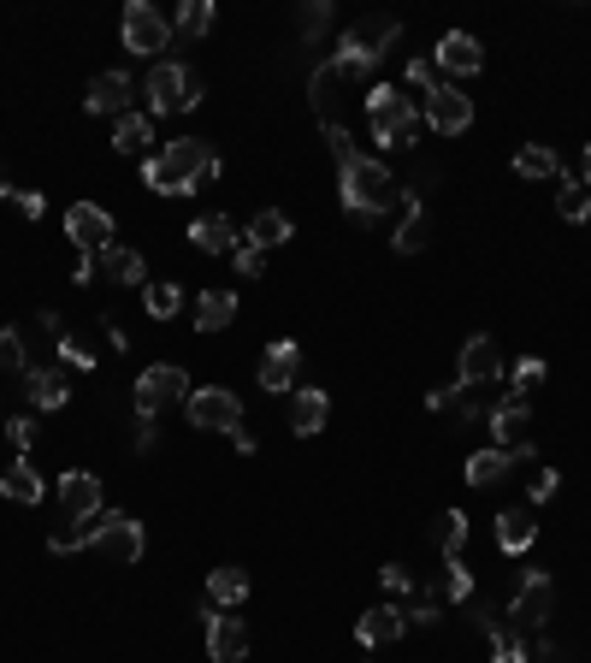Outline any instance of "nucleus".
Masks as SVG:
<instances>
[{
  "label": "nucleus",
  "instance_id": "1",
  "mask_svg": "<svg viewBox=\"0 0 591 663\" xmlns=\"http://www.w3.org/2000/svg\"><path fill=\"white\" fill-rule=\"evenodd\" d=\"M219 173L225 166L201 137H178V143H166L160 155L143 160V184L160 196H189V190H201V184H214Z\"/></svg>",
  "mask_w": 591,
  "mask_h": 663
},
{
  "label": "nucleus",
  "instance_id": "2",
  "mask_svg": "<svg viewBox=\"0 0 591 663\" xmlns=\"http://www.w3.org/2000/svg\"><path fill=\"white\" fill-rule=\"evenodd\" d=\"M338 196L355 219H379V214H391V201H403V184L391 178L385 160H373V155L355 148V155L338 160Z\"/></svg>",
  "mask_w": 591,
  "mask_h": 663
},
{
  "label": "nucleus",
  "instance_id": "3",
  "mask_svg": "<svg viewBox=\"0 0 591 663\" xmlns=\"http://www.w3.org/2000/svg\"><path fill=\"white\" fill-rule=\"evenodd\" d=\"M143 521L125 516V509H107V516H95L90 527H77V533H54L48 539V551H60V557H72V551H101V557H113V563H136L143 557Z\"/></svg>",
  "mask_w": 591,
  "mask_h": 663
},
{
  "label": "nucleus",
  "instance_id": "4",
  "mask_svg": "<svg viewBox=\"0 0 591 663\" xmlns=\"http://www.w3.org/2000/svg\"><path fill=\"white\" fill-rule=\"evenodd\" d=\"M143 95H148V118H172V113H189L201 101V77L189 72V65H178V60H160L148 72Z\"/></svg>",
  "mask_w": 591,
  "mask_h": 663
},
{
  "label": "nucleus",
  "instance_id": "5",
  "mask_svg": "<svg viewBox=\"0 0 591 663\" xmlns=\"http://www.w3.org/2000/svg\"><path fill=\"white\" fill-rule=\"evenodd\" d=\"M367 118H373V137L396 148V143H414V131H421V113H414V101L403 90H391V83H373L367 90Z\"/></svg>",
  "mask_w": 591,
  "mask_h": 663
},
{
  "label": "nucleus",
  "instance_id": "6",
  "mask_svg": "<svg viewBox=\"0 0 591 663\" xmlns=\"http://www.w3.org/2000/svg\"><path fill=\"white\" fill-rule=\"evenodd\" d=\"M550 604H556V587H550V574L545 569H527L520 574V587H515V599H509V628L515 634H538V628L550 622Z\"/></svg>",
  "mask_w": 591,
  "mask_h": 663
},
{
  "label": "nucleus",
  "instance_id": "7",
  "mask_svg": "<svg viewBox=\"0 0 591 663\" xmlns=\"http://www.w3.org/2000/svg\"><path fill=\"white\" fill-rule=\"evenodd\" d=\"M166 403H189V373L178 362H154L143 367V380H136V415H160Z\"/></svg>",
  "mask_w": 591,
  "mask_h": 663
},
{
  "label": "nucleus",
  "instance_id": "8",
  "mask_svg": "<svg viewBox=\"0 0 591 663\" xmlns=\"http://www.w3.org/2000/svg\"><path fill=\"white\" fill-rule=\"evenodd\" d=\"M118 37H125L131 54L154 60L160 48H172V19H166V12H154L148 0H131V7H125V19H118Z\"/></svg>",
  "mask_w": 591,
  "mask_h": 663
},
{
  "label": "nucleus",
  "instance_id": "9",
  "mask_svg": "<svg viewBox=\"0 0 591 663\" xmlns=\"http://www.w3.org/2000/svg\"><path fill=\"white\" fill-rule=\"evenodd\" d=\"M189 427H207V433H237L242 427V403H237V391H225V385H201V391H189Z\"/></svg>",
  "mask_w": 591,
  "mask_h": 663
},
{
  "label": "nucleus",
  "instance_id": "10",
  "mask_svg": "<svg viewBox=\"0 0 591 663\" xmlns=\"http://www.w3.org/2000/svg\"><path fill=\"white\" fill-rule=\"evenodd\" d=\"M65 237L77 244V255L113 249V214L95 208V201H72V208H65Z\"/></svg>",
  "mask_w": 591,
  "mask_h": 663
},
{
  "label": "nucleus",
  "instance_id": "11",
  "mask_svg": "<svg viewBox=\"0 0 591 663\" xmlns=\"http://www.w3.org/2000/svg\"><path fill=\"white\" fill-rule=\"evenodd\" d=\"M426 125L438 131V137H462V131L474 125V101H467L456 83H438V90L426 95Z\"/></svg>",
  "mask_w": 591,
  "mask_h": 663
},
{
  "label": "nucleus",
  "instance_id": "12",
  "mask_svg": "<svg viewBox=\"0 0 591 663\" xmlns=\"http://www.w3.org/2000/svg\"><path fill=\"white\" fill-rule=\"evenodd\" d=\"M491 433H497L502 450H515V463H520V456H532V410H527V397H502L491 410Z\"/></svg>",
  "mask_w": 591,
  "mask_h": 663
},
{
  "label": "nucleus",
  "instance_id": "13",
  "mask_svg": "<svg viewBox=\"0 0 591 663\" xmlns=\"http://www.w3.org/2000/svg\"><path fill=\"white\" fill-rule=\"evenodd\" d=\"M502 380V355H497V344L491 338H467L462 344V355H456V385H474V391H485V385H497Z\"/></svg>",
  "mask_w": 591,
  "mask_h": 663
},
{
  "label": "nucleus",
  "instance_id": "14",
  "mask_svg": "<svg viewBox=\"0 0 591 663\" xmlns=\"http://www.w3.org/2000/svg\"><path fill=\"white\" fill-rule=\"evenodd\" d=\"M207 657L214 663H242L249 657V617L214 610V617H207Z\"/></svg>",
  "mask_w": 591,
  "mask_h": 663
},
{
  "label": "nucleus",
  "instance_id": "15",
  "mask_svg": "<svg viewBox=\"0 0 591 663\" xmlns=\"http://www.w3.org/2000/svg\"><path fill=\"white\" fill-rule=\"evenodd\" d=\"M101 504H107V498H101V480H95L90 468L60 474V509H65L72 521H83V527H90V521L101 516Z\"/></svg>",
  "mask_w": 591,
  "mask_h": 663
},
{
  "label": "nucleus",
  "instance_id": "16",
  "mask_svg": "<svg viewBox=\"0 0 591 663\" xmlns=\"http://www.w3.org/2000/svg\"><path fill=\"white\" fill-rule=\"evenodd\" d=\"M438 72H449V77L485 72V48L467 37V30H449V37H438Z\"/></svg>",
  "mask_w": 591,
  "mask_h": 663
},
{
  "label": "nucleus",
  "instance_id": "17",
  "mask_svg": "<svg viewBox=\"0 0 591 663\" xmlns=\"http://www.w3.org/2000/svg\"><path fill=\"white\" fill-rule=\"evenodd\" d=\"M131 95H136V83H131L125 72H101V77H90L83 113H118V118H125V113H131Z\"/></svg>",
  "mask_w": 591,
  "mask_h": 663
},
{
  "label": "nucleus",
  "instance_id": "18",
  "mask_svg": "<svg viewBox=\"0 0 591 663\" xmlns=\"http://www.w3.org/2000/svg\"><path fill=\"white\" fill-rule=\"evenodd\" d=\"M296 367H302V350H296L290 338H278V344L260 355V385H267L272 397H284V391H296Z\"/></svg>",
  "mask_w": 591,
  "mask_h": 663
},
{
  "label": "nucleus",
  "instance_id": "19",
  "mask_svg": "<svg viewBox=\"0 0 591 663\" xmlns=\"http://www.w3.org/2000/svg\"><path fill=\"white\" fill-rule=\"evenodd\" d=\"M408 634V610H396V604H373L367 617L355 622V640L361 645H396Z\"/></svg>",
  "mask_w": 591,
  "mask_h": 663
},
{
  "label": "nucleus",
  "instance_id": "20",
  "mask_svg": "<svg viewBox=\"0 0 591 663\" xmlns=\"http://www.w3.org/2000/svg\"><path fill=\"white\" fill-rule=\"evenodd\" d=\"M403 201H408V219L391 231V249H396V255H421V249L432 244V214H426L421 190H403Z\"/></svg>",
  "mask_w": 591,
  "mask_h": 663
},
{
  "label": "nucleus",
  "instance_id": "21",
  "mask_svg": "<svg viewBox=\"0 0 591 663\" xmlns=\"http://www.w3.org/2000/svg\"><path fill=\"white\" fill-rule=\"evenodd\" d=\"M325 415H332V397L314 385H302V391H290V433L296 438H314L325 427Z\"/></svg>",
  "mask_w": 591,
  "mask_h": 663
},
{
  "label": "nucleus",
  "instance_id": "22",
  "mask_svg": "<svg viewBox=\"0 0 591 663\" xmlns=\"http://www.w3.org/2000/svg\"><path fill=\"white\" fill-rule=\"evenodd\" d=\"M189 244H196L201 255H231L242 237H237V226L225 214H207V219H189Z\"/></svg>",
  "mask_w": 591,
  "mask_h": 663
},
{
  "label": "nucleus",
  "instance_id": "23",
  "mask_svg": "<svg viewBox=\"0 0 591 663\" xmlns=\"http://www.w3.org/2000/svg\"><path fill=\"white\" fill-rule=\"evenodd\" d=\"M24 391H30V403H37V410H65V403H72V385H65L60 367H30L24 373Z\"/></svg>",
  "mask_w": 591,
  "mask_h": 663
},
{
  "label": "nucleus",
  "instance_id": "24",
  "mask_svg": "<svg viewBox=\"0 0 591 663\" xmlns=\"http://www.w3.org/2000/svg\"><path fill=\"white\" fill-rule=\"evenodd\" d=\"M0 498H12V504H42L48 498V486H42V474L30 456H19L7 474H0Z\"/></svg>",
  "mask_w": 591,
  "mask_h": 663
},
{
  "label": "nucleus",
  "instance_id": "25",
  "mask_svg": "<svg viewBox=\"0 0 591 663\" xmlns=\"http://www.w3.org/2000/svg\"><path fill=\"white\" fill-rule=\"evenodd\" d=\"M532 539H538V521H532V504L527 509H502L497 516V546L520 557V551H532Z\"/></svg>",
  "mask_w": 591,
  "mask_h": 663
},
{
  "label": "nucleus",
  "instance_id": "26",
  "mask_svg": "<svg viewBox=\"0 0 591 663\" xmlns=\"http://www.w3.org/2000/svg\"><path fill=\"white\" fill-rule=\"evenodd\" d=\"M207 599H214L219 610H237V604H249V569H237V563H225L207 574Z\"/></svg>",
  "mask_w": 591,
  "mask_h": 663
},
{
  "label": "nucleus",
  "instance_id": "27",
  "mask_svg": "<svg viewBox=\"0 0 591 663\" xmlns=\"http://www.w3.org/2000/svg\"><path fill=\"white\" fill-rule=\"evenodd\" d=\"M237 320V297L231 291H201L196 302V332H225Z\"/></svg>",
  "mask_w": 591,
  "mask_h": 663
},
{
  "label": "nucleus",
  "instance_id": "28",
  "mask_svg": "<svg viewBox=\"0 0 591 663\" xmlns=\"http://www.w3.org/2000/svg\"><path fill=\"white\" fill-rule=\"evenodd\" d=\"M101 273L113 284H148V267H143L136 249H101Z\"/></svg>",
  "mask_w": 591,
  "mask_h": 663
},
{
  "label": "nucleus",
  "instance_id": "29",
  "mask_svg": "<svg viewBox=\"0 0 591 663\" xmlns=\"http://www.w3.org/2000/svg\"><path fill=\"white\" fill-rule=\"evenodd\" d=\"M290 237H296V226H290V214H278V208L249 219V244L255 249H278V244H290Z\"/></svg>",
  "mask_w": 591,
  "mask_h": 663
},
{
  "label": "nucleus",
  "instance_id": "30",
  "mask_svg": "<svg viewBox=\"0 0 591 663\" xmlns=\"http://www.w3.org/2000/svg\"><path fill=\"white\" fill-rule=\"evenodd\" d=\"M515 173L520 178H562V155H556L550 143H527L515 155Z\"/></svg>",
  "mask_w": 591,
  "mask_h": 663
},
{
  "label": "nucleus",
  "instance_id": "31",
  "mask_svg": "<svg viewBox=\"0 0 591 663\" xmlns=\"http://www.w3.org/2000/svg\"><path fill=\"white\" fill-rule=\"evenodd\" d=\"M515 468V450H474L467 456V486H497Z\"/></svg>",
  "mask_w": 591,
  "mask_h": 663
},
{
  "label": "nucleus",
  "instance_id": "32",
  "mask_svg": "<svg viewBox=\"0 0 591 663\" xmlns=\"http://www.w3.org/2000/svg\"><path fill=\"white\" fill-rule=\"evenodd\" d=\"M332 65H338V72H343V77H367V72H373V65H379V54H373V48H367V42H361V37H355V30H350V37H343V42H338V54H332Z\"/></svg>",
  "mask_w": 591,
  "mask_h": 663
},
{
  "label": "nucleus",
  "instance_id": "33",
  "mask_svg": "<svg viewBox=\"0 0 591 663\" xmlns=\"http://www.w3.org/2000/svg\"><path fill=\"white\" fill-rule=\"evenodd\" d=\"M485 645H491L497 663H532V645L520 640L515 628H502V622H485Z\"/></svg>",
  "mask_w": 591,
  "mask_h": 663
},
{
  "label": "nucleus",
  "instance_id": "34",
  "mask_svg": "<svg viewBox=\"0 0 591 663\" xmlns=\"http://www.w3.org/2000/svg\"><path fill=\"white\" fill-rule=\"evenodd\" d=\"M113 143L125 148V155H148V143H154V118H148V113H125V118H118V131H113Z\"/></svg>",
  "mask_w": 591,
  "mask_h": 663
},
{
  "label": "nucleus",
  "instance_id": "35",
  "mask_svg": "<svg viewBox=\"0 0 591 663\" xmlns=\"http://www.w3.org/2000/svg\"><path fill=\"white\" fill-rule=\"evenodd\" d=\"M556 214H562L568 226H585V219H591V190L580 178H562V190H556Z\"/></svg>",
  "mask_w": 591,
  "mask_h": 663
},
{
  "label": "nucleus",
  "instance_id": "36",
  "mask_svg": "<svg viewBox=\"0 0 591 663\" xmlns=\"http://www.w3.org/2000/svg\"><path fill=\"white\" fill-rule=\"evenodd\" d=\"M143 309H148V320H172L184 309V291L172 279H154V284H143Z\"/></svg>",
  "mask_w": 591,
  "mask_h": 663
},
{
  "label": "nucleus",
  "instance_id": "37",
  "mask_svg": "<svg viewBox=\"0 0 591 663\" xmlns=\"http://www.w3.org/2000/svg\"><path fill=\"white\" fill-rule=\"evenodd\" d=\"M214 0H178V12H172V24L184 30V37H207V30H214Z\"/></svg>",
  "mask_w": 591,
  "mask_h": 663
},
{
  "label": "nucleus",
  "instance_id": "38",
  "mask_svg": "<svg viewBox=\"0 0 591 663\" xmlns=\"http://www.w3.org/2000/svg\"><path fill=\"white\" fill-rule=\"evenodd\" d=\"M432 539H438L444 557H462V546H467V516H462V509H444L438 527H432Z\"/></svg>",
  "mask_w": 591,
  "mask_h": 663
},
{
  "label": "nucleus",
  "instance_id": "39",
  "mask_svg": "<svg viewBox=\"0 0 591 663\" xmlns=\"http://www.w3.org/2000/svg\"><path fill=\"white\" fill-rule=\"evenodd\" d=\"M444 599H449V604L474 599V569H467L462 557H444Z\"/></svg>",
  "mask_w": 591,
  "mask_h": 663
},
{
  "label": "nucleus",
  "instance_id": "40",
  "mask_svg": "<svg viewBox=\"0 0 591 663\" xmlns=\"http://www.w3.org/2000/svg\"><path fill=\"white\" fill-rule=\"evenodd\" d=\"M355 37H361V42H367V48H373V54H379V60H385V48H391L396 37H403V24H396V19H367V24H361V30H355Z\"/></svg>",
  "mask_w": 591,
  "mask_h": 663
},
{
  "label": "nucleus",
  "instance_id": "41",
  "mask_svg": "<svg viewBox=\"0 0 591 663\" xmlns=\"http://www.w3.org/2000/svg\"><path fill=\"white\" fill-rule=\"evenodd\" d=\"M0 367H7V373H30V355H24V338L19 332H0Z\"/></svg>",
  "mask_w": 591,
  "mask_h": 663
},
{
  "label": "nucleus",
  "instance_id": "42",
  "mask_svg": "<svg viewBox=\"0 0 591 663\" xmlns=\"http://www.w3.org/2000/svg\"><path fill=\"white\" fill-rule=\"evenodd\" d=\"M231 267H237L242 279H260V273H267V249H255V244H237V249H231Z\"/></svg>",
  "mask_w": 591,
  "mask_h": 663
},
{
  "label": "nucleus",
  "instance_id": "43",
  "mask_svg": "<svg viewBox=\"0 0 591 663\" xmlns=\"http://www.w3.org/2000/svg\"><path fill=\"white\" fill-rule=\"evenodd\" d=\"M538 380H545V362H538V355H520V362L509 367V385H515V397H520V391H532Z\"/></svg>",
  "mask_w": 591,
  "mask_h": 663
},
{
  "label": "nucleus",
  "instance_id": "44",
  "mask_svg": "<svg viewBox=\"0 0 591 663\" xmlns=\"http://www.w3.org/2000/svg\"><path fill=\"white\" fill-rule=\"evenodd\" d=\"M54 344H60V355H65V362H72V367H95V350L83 344V338H72V332H60Z\"/></svg>",
  "mask_w": 591,
  "mask_h": 663
},
{
  "label": "nucleus",
  "instance_id": "45",
  "mask_svg": "<svg viewBox=\"0 0 591 663\" xmlns=\"http://www.w3.org/2000/svg\"><path fill=\"white\" fill-rule=\"evenodd\" d=\"M325 24H332V7H325V0H314V7H302V37H308V42H314Z\"/></svg>",
  "mask_w": 591,
  "mask_h": 663
},
{
  "label": "nucleus",
  "instance_id": "46",
  "mask_svg": "<svg viewBox=\"0 0 591 663\" xmlns=\"http://www.w3.org/2000/svg\"><path fill=\"white\" fill-rule=\"evenodd\" d=\"M7 438H12V445H19V456H24L30 445H37V421H30V415H19V421H7Z\"/></svg>",
  "mask_w": 591,
  "mask_h": 663
},
{
  "label": "nucleus",
  "instance_id": "47",
  "mask_svg": "<svg viewBox=\"0 0 591 663\" xmlns=\"http://www.w3.org/2000/svg\"><path fill=\"white\" fill-rule=\"evenodd\" d=\"M556 486H562V474H556V468H538V474H532V504H550Z\"/></svg>",
  "mask_w": 591,
  "mask_h": 663
},
{
  "label": "nucleus",
  "instance_id": "48",
  "mask_svg": "<svg viewBox=\"0 0 591 663\" xmlns=\"http://www.w3.org/2000/svg\"><path fill=\"white\" fill-rule=\"evenodd\" d=\"M408 628H438V592H426V599L408 610Z\"/></svg>",
  "mask_w": 591,
  "mask_h": 663
},
{
  "label": "nucleus",
  "instance_id": "49",
  "mask_svg": "<svg viewBox=\"0 0 591 663\" xmlns=\"http://www.w3.org/2000/svg\"><path fill=\"white\" fill-rule=\"evenodd\" d=\"M379 581H385V592H408V587H414V574H408L403 563H385V569H379Z\"/></svg>",
  "mask_w": 591,
  "mask_h": 663
},
{
  "label": "nucleus",
  "instance_id": "50",
  "mask_svg": "<svg viewBox=\"0 0 591 663\" xmlns=\"http://www.w3.org/2000/svg\"><path fill=\"white\" fill-rule=\"evenodd\" d=\"M408 83H414V90H426V95L438 90V72H432V60H414V65H408Z\"/></svg>",
  "mask_w": 591,
  "mask_h": 663
},
{
  "label": "nucleus",
  "instance_id": "51",
  "mask_svg": "<svg viewBox=\"0 0 591 663\" xmlns=\"http://www.w3.org/2000/svg\"><path fill=\"white\" fill-rule=\"evenodd\" d=\"M12 201H19V214H24V219H42V214H48V201H42L37 190H12Z\"/></svg>",
  "mask_w": 591,
  "mask_h": 663
},
{
  "label": "nucleus",
  "instance_id": "52",
  "mask_svg": "<svg viewBox=\"0 0 591 663\" xmlns=\"http://www.w3.org/2000/svg\"><path fill=\"white\" fill-rule=\"evenodd\" d=\"M95 273H101V255H77V267H72V279H77V284H90Z\"/></svg>",
  "mask_w": 591,
  "mask_h": 663
},
{
  "label": "nucleus",
  "instance_id": "53",
  "mask_svg": "<svg viewBox=\"0 0 591 663\" xmlns=\"http://www.w3.org/2000/svg\"><path fill=\"white\" fill-rule=\"evenodd\" d=\"M136 450H154V421L136 415Z\"/></svg>",
  "mask_w": 591,
  "mask_h": 663
},
{
  "label": "nucleus",
  "instance_id": "54",
  "mask_svg": "<svg viewBox=\"0 0 591 663\" xmlns=\"http://www.w3.org/2000/svg\"><path fill=\"white\" fill-rule=\"evenodd\" d=\"M580 184L591 190V143H585V155H580Z\"/></svg>",
  "mask_w": 591,
  "mask_h": 663
},
{
  "label": "nucleus",
  "instance_id": "55",
  "mask_svg": "<svg viewBox=\"0 0 591 663\" xmlns=\"http://www.w3.org/2000/svg\"><path fill=\"white\" fill-rule=\"evenodd\" d=\"M0 201H12V184L7 178H0Z\"/></svg>",
  "mask_w": 591,
  "mask_h": 663
}]
</instances>
